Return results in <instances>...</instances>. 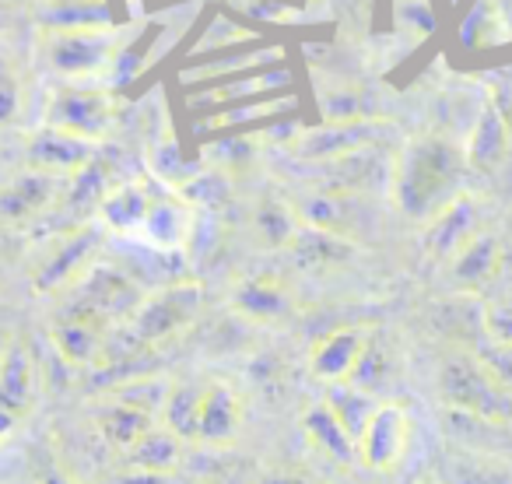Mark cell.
Wrapping results in <instances>:
<instances>
[{
    "instance_id": "cell-8",
    "label": "cell",
    "mask_w": 512,
    "mask_h": 484,
    "mask_svg": "<svg viewBox=\"0 0 512 484\" xmlns=\"http://www.w3.org/2000/svg\"><path fill=\"white\" fill-rule=\"evenodd\" d=\"M95 158V144L81 141L74 134H64V130L46 127L43 134H36L29 141V169L50 172V176L71 179L78 176L81 169H88Z\"/></svg>"
},
{
    "instance_id": "cell-22",
    "label": "cell",
    "mask_w": 512,
    "mask_h": 484,
    "mask_svg": "<svg viewBox=\"0 0 512 484\" xmlns=\"http://www.w3.org/2000/svg\"><path fill=\"white\" fill-rule=\"evenodd\" d=\"M22 88H18V78L11 71V64L0 57V123H11L18 113V102H22Z\"/></svg>"
},
{
    "instance_id": "cell-18",
    "label": "cell",
    "mask_w": 512,
    "mask_h": 484,
    "mask_svg": "<svg viewBox=\"0 0 512 484\" xmlns=\"http://www.w3.org/2000/svg\"><path fill=\"white\" fill-rule=\"evenodd\" d=\"M179 456H183V439H176L165 425H155L127 449V467L148 474H176Z\"/></svg>"
},
{
    "instance_id": "cell-24",
    "label": "cell",
    "mask_w": 512,
    "mask_h": 484,
    "mask_svg": "<svg viewBox=\"0 0 512 484\" xmlns=\"http://www.w3.org/2000/svg\"><path fill=\"white\" fill-rule=\"evenodd\" d=\"M260 484H309V481H302V477H295V474H267Z\"/></svg>"
},
{
    "instance_id": "cell-23",
    "label": "cell",
    "mask_w": 512,
    "mask_h": 484,
    "mask_svg": "<svg viewBox=\"0 0 512 484\" xmlns=\"http://www.w3.org/2000/svg\"><path fill=\"white\" fill-rule=\"evenodd\" d=\"M172 474H148V470H127L116 484H169Z\"/></svg>"
},
{
    "instance_id": "cell-6",
    "label": "cell",
    "mask_w": 512,
    "mask_h": 484,
    "mask_svg": "<svg viewBox=\"0 0 512 484\" xmlns=\"http://www.w3.org/2000/svg\"><path fill=\"white\" fill-rule=\"evenodd\" d=\"M39 393V372L29 348L18 341L4 344L0 351V414L8 421H18L32 411Z\"/></svg>"
},
{
    "instance_id": "cell-15",
    "label": "cell",
    "mask_w": 512,
    "mask_h": 484,
    "mask_svg": "<svg viewBox=\"0 0 512 484\" xmlns=\"http://www.w3.org/2000/svg\"><path fill=\"white\" fill-rule=\"evenodd\" d=\"M302 432H306V439L334 463H344V467L358 463V439L341 425V418L330 411L327 400H316V404L302 414Z\"/></svg>"
},
{
    "instance_id": "cell-2",
    "label": "cell",
    "mask_w": 512,
    "mask_h": 484,
    "mask_svg": "<svg viewBox=\"0 0 512 484\" xmlns=\"http://www.w3.org/2000/svg\"><path fill=\"white\" fill-rule=\"evenodd\" d=\"M113 123V99L102 88L71 85L60 88L50 99V113H46V127L74 134L81 141H102Z\"/></svg>"
},
{
    "instance_id": "cell-21",
    "label": "cell",
    "mask_w": 512,
    "mask_h": 484,
    "mask_svg": "<svg viewBox=\"0 0 512 484\" xmlns=\"http://www.w3.org/2000/svg\"><path fill=\"white\" fill-rule=\"evenodd\" d=\"M253 228H256V235H260L264 246H271V250H288L292 239L299 235L302 218L285 204V200L267 197V200H260V207H256Z\"/></svg>"
},
{
    "instance_id": "cell-3",
    "label": "cell",
    "mask_w": 512,
    "mask_h": 484,
    "mask_svg": "<svg viewBox=\"0 0 512 484\" xmlns=\"http://www.w3.org/2000/svg\"><path fill=\"white\" fill-rule=\"evenodd\" d=\"M411 446V414L400 404H379L358 435V463L369 470H393Z\"/></svg>"
},
{
    "instance_id": "cell-19",
    "label": "cell",
    "mask_w": 512,
    "mask_h": 484,
    "mask_svg": "<svg viewBox=\"0 0 512 484\" xmlns=\"http://www.w3.org/2000/svg\"><path fill=\"white\" fill-rule=\"evenodd\" d=\"M200 397H204V386H193V383L169 386L162 411H158V421H162L176 439L200 442Z\"/></svg>"
},
{
    "instance_id": "cell-17",
    "label": "cell",
    "mask_w": 512,
    "mask_h": 484,
    "mask_svg": "<svg viewBox=\"0 0 512 484\" xmlns=\"http://www.w3.org/2000/svg\"><path fill=\"white\" fill-rule=\"evenodd\" d=\"M95 425H99L102 439L127 453L141 435H148L155 428V414L141 411V407L127 404V400L106 397V404L95 411Z\"/></svg>"
},
{
    "instance_id": "cell-14",
    "label": "cell",
    "mask_w": 512,
    "mask_h": 484,
    "mask_svg": "<svg viewBox=\"0 0 512 484\" xmlns=\"http://www.w3.org/2000/svg\"><path fill=\"white\" fill-rule=\"evenodd\" d=\"M232 309L253 323H285L295 313V299L281 281L274 278H249L235 288Z\"/></svg>"
},
{
    "instance_id": "cell-26",
    "label": "cell",
    "mask_w": 512,
    "mask_h": 484,
    "mask_svg": "<svg viewBox=\"0 0 512 484\" xmlns=\"http://www.w3.org/2000/svg\"><path fill=\"white\" fill-rule=\"evenodd\" d=\"M418 484H439V481H435V477H425V481H418Z\"/></svg>"
},
{
    "instance_id": "cell-12",
    "label": "cell",
    "mask_w": 512,
    "mask_h": 484,
    "mask_svg": "<svg viewBox=\"0 0 512 484\" xmlns=\"http://www.w3.org/2000/svg\"><path fill=\"white\" fill-rule=\"evenodd\" d=\"M246 421V407L232 383H207L204 397H200V442L211 446H225L242 432Z\"/></svg>"
},
{
    "instance_id": "cell-25",
    "label": "cell",
    "mask_w": 512,
    "mask_h": 484,
    "mask_svg": "<svg viewBox=\"0 0 512 484\" xmlns=\"http://www.w3.org/2000/svg\"><path fill=\"white\" fill-rule=\"evenodd\" d=\"M43 484H74V481H71L67 474H46V477H43Z\"/></svg>"
},
{
    "instance_id": "cell-13",
    "label": "cell",
    "mask_w": 512,
    "mask_h": 484,
    "mask_svg": "<svg viewBox=\"0 0 512 484\" xmlns=\"http://www.w3.org/2000/svg\"><path fill=\"white\" fill-rule=\"evenodd\" d=\"M442 393L453 404V411L477 414V418L505 421V404L502 393L491 383H484L470 365H449L446 376H442Z\"/></svg>"
},
{
    "instance_id": "cell-4",
    "label": "cell",
    "mask_w": 512,
    "mask_h": 484,
    "mask_svg": "<svg viewBox=\"0 0 512 484\" xmlns=\"http://www.w3.org/2000/svg\"><path fill=\"white\" fill-rule=\"evenodd\" d=\"M113 57V39L106 29H67L50 36V67H57L67 78H88L102 71Z\"/></svg>"
},
{
    "instance_id": "cell-5",
    "label": "cell",
    "mask_w": 512,
    "mask_h": 484,
    "mask_svg": "<svg viewBox=\"0 0 512 484\" xmlns=\"http://www.w3.org/2000/svg\"><path fill=\"white\" fill-rule=\"evenodd\" d=\"M99 239H102L99 228L85 225V228H74L71 235H64V239L53 242L50 253H46V260L36 267V278H32L36 292H53V288L71 285V281L78 278L81 267H85V260L95 253Z\"/></svg>"
},
{
    "instance_id": "cell-20",
    "label": "cell",
    "mask_w": 512,
    "mask_h": 484,
    "mask_svg": "<svg viewBox=\"0 0 512 484\" xmlns=\"http://www.w3.org/2000/svg\"><path fill=\"white\" fill-rule=\"evenodd\" d=\"M327 407L330 411L341 418V425L348 428L351 435H362L365 432V425L372 421V414H376V407H379V400L372 397L369 390H362V386H355V383H330L327 386Z\"/></svg>"
},
{
    "instance_id": "cell-7",
    "label": "cell",
    "mask_w": 512,
    "mask_h": 484,
    "mask_svg": "<svg viewBox=\"0 0 512 484\" xmlns=\"http://www.w3.org/2000/svg\"><path fill=\"white\" fill-rule=\"evenodd\" d=\"M64 179L50 176V172L29 169L22 176H15L11 183L0 186V221L8 225H25V221L39 218L53 200L60 197Z\"/></svg>"
},
{
    "instance_id": "cell-1",
    "label": "cell",
    "mask_w": 512,
    "mask_h": 484,
    "mask_svg": "<svg viewBox=\"0 0 512 484\" xmlns=\"http://www.w3.org/2000/svg\"><path fill=\"white\" fill-rule=\"evenodd\" d=\"M200 306H204V288L193 281H179V285L158 288L155 295L141 299L137 313L130 316V330L134 341L141 344H158L176 337L179 330H186L197 320Z\"/></svg>"
},
{
    "instance_id": "cell-9",
    "label": "cell",
    "mask_w": 512,
    "mask_h": 484,
    "mask_svg": "<svg viewBox=\"0 0 512 484\" xmlns=\"http://www.w3.org/2000/svg\"><path fill=\"white\" fill-rule=\"evenodd\" d=\"M137 235L158 253L183 250L186 242L193 239V204L183 197H176V193L155 197V204H151L148 218H144V225Z\"/></svg>"
},
{
    "instance_id": "cell-16",
    "label": "cell",
    "mask_w": 512,
    "mask_h": 484,
    "mask_svg": "<svg viewBox=\"0 0 512 484\" xmlns=\"http://www.w3.org/2000/svg\"><path fill=\"white\" fill-rule=\"evenodd\" d=\"M151 204H155V193H151L148 183H123L116 190H109L102 197L99 211H102V225L109 232H120V235H137L148 218Z\"/></svg>"
},
{
    "instance_id": "cell-11",
    "label": "cell",
    "mask_w": 512,
    "mask_h": 484,
    "mask_svg": "<svg viewBox=\"0 0 512 484\" xmlns=\"http://www.w3.org/2000/svg\"><path fill=\"white\" fill-rule=\"evenodd\" d=\"M106 334H109V323L74 309V313H67L53 327V348H57V355L67 365H95L109 344Z\"/></svg>"
},
{
    "instance_id": "cell-10",
    "label": "cell",
    "mask_w": 512,
    "mask_h": 484,
    "mask_svg": "<svg viewBox=\"0 0 512 484\" xmlns=\"http://www.w3.org/2000/svg\"><path fill=\"white\" fill-rule=\"evenodd\" d=\"M365 344H369V330H358V327L334 330V334H327L323 341L313 344V351H309V369L327 386L348 383V379L355 376Z\"/></svg>"
}]
</instances>
